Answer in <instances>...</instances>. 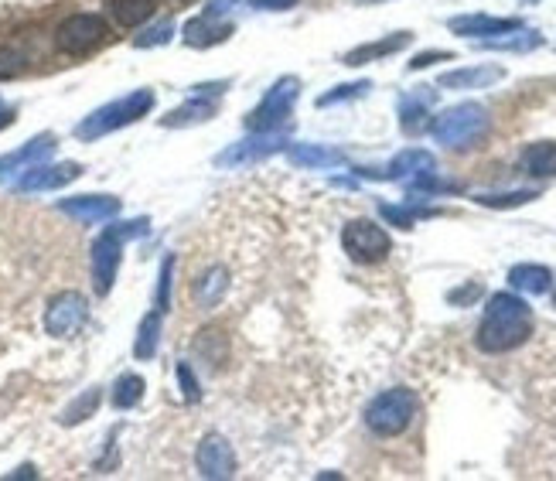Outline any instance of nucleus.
<instances>
[{
    "label": "nucleus",
    "mask_w": 556,
    "mask_h": 481,
    "mask_svg": "<svg viewBox=\"0 0 556 481\" xmlns=\"http://www.w3.org/2000/svg\"><path fill=\"white\" fill-rule=\"evenodd\" d=\"M533 335V308L516 294H492V301L485 304L481 325L475 335V345L488 355H502L529 342Z\"/></svg>",
    "instance_id": "nucleus-1"
},
{
    "label": "nucleus",
    "mask_w": 556,
    "mask_h": 481,
    "mask_svg": "<svg viewBox=\"0 0 556 481\" xmlns=\"http://www.w3.org/2000/svg\"><path fill=\"white\" fill-rule=\"evenodd\" d=\"M147 232V219H130V222H113L96 236L93 243V290L99 297H106L116 284V273H120L123 263V243L127 239H137Z\"/></svg>",
    "instance_id": "nucleus-2"
},
{
    "label": "nucleus",
    "mask_w": 556,
    "mask_h": 481,
    "mask_svg": "<svg viewBox=\"0 0 556 481\" xmlns=\"http://www.w3.org/2000/svg\"><path fill=\"white\" fill-rule=\"evenodd\" d=\"M154 103H157L154 89H134V93L113 99V103H106V106H99V110L89 113L76 127V137L79 140H99V137L113 134V130L130 127V123L144 120V116L154 110Z\"/></svg>",
    "instance_id": "nucleus-3"
},
{
    "label": "nucleus",
    "mask_w": 556,
    "mask_h": 481,
    "mask_svg": "<svg viewBox=\"0 0 556 481\" xmlns=\"http://www.w3.org/2000/svg\"><path fill=\"white\" fill-rule=\"evenodd\" d=\"M492 127V116L481 103H458L451 110H444L434 120V137L437 144L451 147V151H468Z\"/></svg>",
    "instance_id": "nucleus-4"
},
{
    "label": "nucleus",
    "mask_w": 556,
    "mask_h": 481,
    "mask_svg": "<svg viewBox=\"0 0 556 481\" xmlns=\"http://www.w3.org/2000/svg\"><path fill=\"white\" fill-rule=\"evenodd\" d=\"M417 406L420 403L413 389L406 386L386 389V393H379L376 400L365 406V427L376 437H400L413 424V417H417Z\"/></svg>",
    "instance_id": "nucleus-5"
},
{
    "label": "nucleus",
    "mask_w": 556,
    "mask_h": 481,
    "mask_svg": "<svg viewBox=\"0 0 556 481\" xmlns=\"http://www.w3.org/2000/svg\"><path fill=\"white\" fill-rule=\"evenodd\" d=\"M297 96H301V79L284 76L267 89V96L260 99V106L246 116V127L250 130H280L294 116Z\"/></svg>",
    "instance_id": "nucleus-6"
},
{
    "label": "nucleus",
    "mask_w": 556,
    "mask_h": 481,
    "mask_svg": "<svg viewBox=\"0 0 556 481\" xmlns=\"http://www.w3.org/2000/svg\"><path fill=\"white\" fill-rule=\"evenodd\" d=\"M106 38H110V28L99 14H72L55 28V45L65 55H89L106 45Z\"/></svg>",
    "instance_id": "nucleus-7"
},
{
    "label": "nucleus",
    "mask_w": 556,
    "mask_h": 481,
    "mask_svg": "<svg viewBox=\"0 0 556 481\" xmlns=\"http://www.w3.org/2000/svg\"><path fill=\"white\" fill-rule=\"evenodd\" d=\"M342 250L352 256L355 263H383L389 250H393V239L386 236L383 226L369 219H352L342 229Z\"/></svg>",
    "instance_id": "nucleus-8"
},
{
    "label": "nucleus",
    "mask_w": 556,
    "mask_h": 481,
    "mask_svg": "<svg viewBox=\"0 0 556 481\" xmlns=\"http://www.w3.org/2000/svg\"><path fill=\"white\" fill-rule=\"evenodd\" d=\"M89 318V304L79 290H62L48 301L45 308V331L52 338H72L79 335Z\"/></svg>",
    "instance_id": "nucleus-9"
},
{
    "label": "nucleus",
    "mask_w": 556,
    "mask_h": 481,
    "mask_svg": "<svg viewBox=\"0 0 556 481\" xmlns=\"http://www.w3.org/2000/svg\"><path fill=\"white\" fill-rule=\"evenodd\" d=\"M284 144H287V134H280V130H250V137L239 140V144H229L226 151L215 157V164H219V168L253 164V161H263V157L284 151Z\"/></svg>",
    "instance_id": "nucleus-10"
},
{
    "label": "nucleus",
    "mask_w": 556,
    "mask_h": 481,
    "mask_svg": "<svg viewBox=\"0 0 556 481\" xmlns=\"http://www.w3.org/2000/svg\"><path fill=\"white\" fill-rule=\"evenodd\" d=\"M195 468H198V475L209 481L236 478V468H239L236 451H232V444L222 434H205L195 451Z\"/></svg>",
    "instance_id": "nucleus-11"
},
{
    "label": "nucleus",
    "mask_w": 556,
    "mask_h": 481,
    "mask_svg": "<svg viewBox=\"0 0 556 481\" xmlns=\"http://www.w3.org/2000/svg\"><path fill=\"white\" fill-rule=\"evenodd\" d=\"M52 154H55V134H38V137H31L28 144L18 147V151L0 154V181L21 178L24 171H31L35 164L48 161Z\"/></svg>",
    "instance_id": "nucleus-12"
},
{
    "label": "nucleus",
    "mask_w": 556,
    "mask_h": 481,
    "mask_svg": "<svg viewBox=\"0 0 556 481\" xmlns=\"http://www.w3.org/2000/svg\"><path fill=\"white\" fill-rule=\"evenodd\" d=\"M79 174H82V164L76 161H62V164L41 161L18 178V192H58V188L72 185Z\"/></svg>",
    "instance_id": "nucleus-13"
},
{
    "label": "nucleus",
    "mask_w": 556,
    "mask_h": 481,
    "mask_svg": "<svg viewBox=\"0 0 556 481\" xmlns=\"http://www.w3.org/2000/svg\"><path fill=\"white\" fill-rule=\"evenodd\" d=\"M58 212H65L69 219L82 222V226H96V222H110L120 215V198L113 195H76L62 198Z\"/></svg>",
    "instance_id": "nucleus-14"
},
{
    "label": "nucleus",
    "mask_w": 556,
    "mask_h": 481,
    "mask_svg": "<svg viewBox=\"0 0 556 481\" xmlns=\"http://www.w3.org/2000/svg\"><path fill=\"white\" fill-rule=\"evenodd\" d=\"M447 28L461 38H492V35H505L512 28H522L519 18H492V14H461V18H451Z\"/></svg>",
    "instance_id": "nucleus-15"
},
{
    "label": "nucleus",
    "mask_w": 556,
    "mask_h": 481,
    "mask_svg": "<svg viewBox=\"0 0 556 481\" xmlns=\"http://www.w3.org/2000/svg\"><path fill=\"white\" fill-rule=\"evenodd\" d=\"M437 171V157L430 151H423V147H406V151H400L389 161L386 168V178L393 181H417V178H427V174Z\"/></svg>",
    "instance_id": "nucleus-16"
},
{
    "label": "nucleus",
    "mask_w": 556,
    "mask_h": 481,
    "mask_svg": "<svg viewBox=\"0 0 556 481\" xmlns=\"http://www.w3.org/2000/svg\"><path fill=\"white\" fill-rule=\"evenodd\" d=\"M229 287H232V280H229V270L226 267H209V270H202L195 277V284H192V301L198 304L202 311H209V308H219L222 304V297L229 294Z\"/></svg>",
    "instance_id": "nucleus-17"
},
{
    "label": "nucleus",
    "mask_w": 556,
    "mask_h": 481,
    "mask_svg": "<svg viewBox=\"0 0 556 481\" xmlns=\"http://www.w3.org/2000/svg\"><path fill=\"white\" fill-rule=\"evenodd\" d=\"M229 35H232V24L212 18V14H202V18L185 21V28H181V41H185V45H192V48L222 45Z\"/></svg>",
    "instance_id": "nucleus-18"
},
{
    "label": "nucleus",
    "mask_w": 556,
    "mask_h": 481,
    "mask_svg": "<svg viewBox=\"0 0 556 481\" xmlns=\"http://www.w3.org/2000/svg\"><path fill=\"white\" fill-rule=\"evenodd\" d=\"M499 79H505L502 65H475V69L444 72V76L437 79V86L441 89H488V86H495Z\"/></svg>",
    "instance_id": "nucleus-19"
},
{
    "label": "nucleus",
    "mask_w": 556,
    "mask_h": 481,
    "mask_svg": "<svg viewBox=\"0 0 556 481\" xmlns=\"http://www.w3.org/2000/svg\"><path fill=\"white\" fill-rule=\"evenodd\" d=\"M410 41H413L410 31H396V35H389V38H379V41H369V45L352 48V52L345 55V65H352V69H355V65L379 62V58H389V55L403 52Z\"/></svg>",
    "instance_id": "nucleus-20"
},
{
    "label": "nucleus",
    "mask_w": 556,
    "mask_h": 481,
    "mask_svg": "<svg viewBox=\"0 0 556 481\" xmlns=\"http://www.w3.org/2000/svg\"><path fill=\"white\" fill-rule=\"evenodd\" d=\"M481 48H492V52H533V48L543 45V35L533 28H512L505 35H492V38H481Z\"/></svg>",
    "instance_id": "nucleus-21"
},
{
    "label": "nucleus",
    "mask_w": 556,
    "mask_h": 481,
    "mask_svg": "<svg viewBox=\"0 0 556 481\" xmlns=\"http://www.w3.org/2000/svg\"><path fill=\"white\" fill-rule=\"evenodd\" d=\"M215 110H219V99L192 96L185 106H178V110H171L168 116H164V127H195V123L212 120Z\"/></svg>",
    "instance_id": "nucleus-22"
},
{
    "label": "nucleus",
    "mask_w": 556,
    "mask_h": 481,
    "mask_svg": "<svg viewBox=\"0 0 556 481\" xmlns=\"http://www.w3.org/2000/svg\"><path fill=\"white\" fill-rule=\"evenodd\" d=\"M522 171L533 178H553L556 174V140H536L522 151Z\"/></svg>",
    "instance_id": "nucleus-23"
},
{
    "label": "nucleus",
    "mask_w": 556,
    "mask_h": 481,
    "mask_svg": "<svg viewBox=\"0 0 556 481\" xmlns=\"http://www.w3.org/2000/svg\"><path fill=\"white\" fill-rule=\"evenodd\" d=\"M287 154L297 168H338V164H345L342 151H335V147H321V144H294Z\"/></svg>",
    "instance_id": "nucleus-24"
},
{
    "label": "nucleus",
    "mask_w": 556,
    "mask_h": 481,
    "mask_svg": "<svg viewBox=\"0 0 556 481\" xmlns=\"http://www.w3.org/2000/svg\"><path fill=\"white\" fill-rule=\"evenodd\" d=\"M509 284L522 290V294H546V290L553 287V273L546 267H539V263H519V267L509 270Z\"/></svg>",
    "instance_id": "nucleus-25"
},
{
    "label": "nucleus",
    "mask_w": 556,
    "mask_h": 481,
    "mask_svg": "<svg viewBox=\"0 0 556 481\" xmlns=\"http://www.w3.org/2000/svg\"><path fill=\"white\" fill-rule=\"evenodd\" d=\"M99 403H103V389H99V386L82 389L76 400H72V403L62 410L58 424H62V427H76V424H82V420H89V417H93V413L99 410Z\"/></svg>",
    "instance_id": "nucleus-26"
},
{
    "label": "nucleus",
    "mask_w": 556,
    "mask_h": 481,
    "mask_svg": "<svg viewBox=\"0 0 556 481\" xmlns=\"http://www.w3.org/2000/svg\"><path fill=\"white\" fill-rule=\"evenodd\" d=\"M157 345H161V311H151V314H144V321H140V328H137L134 355L140 362L154 359Z\"/></svg>",
    "instance_id": "nucleus-27"
},
{
    "label": "nucleus",
    "mask_w": 556,
    "mask_h": 481,
    "mask_svg": "<svg viewBox=\"0 0 556 481\" xmlns=\"http://www.w3.org/2000/svg\"><path fill=\"white\" fill-rule=\"evenodd\" d=\"M144 376H137V372H123L120 379L113 383V406L116 410H134V406L144 400Z\"/></svg>",
    "instance_id": "nucleus-28"
},
{
    "label": "nucleus",
    "mask_w": 556,
    "mask_h": 481,
    "mask_svg": "<svg viewBox=\"0 0 556 481\" xmlns=\"http://www.w3.org/2000/svg\"><path fill=\"white\" fill-rule=\"evenodd\" d=\"M110 14L123 28H137L154 14V0H110Z\"/></svg>",
    "instance_id": "nucleus-29"
},
{
    "label": "nucleus",
    "mask_w": 556,
    "mask_h": 481,
    "mask_svg": "<svg viewBox=\"0 0 556 481\" xmlns=\"http://www.w3.org/2000/svg\"><path fill=\"white\" fill-rule=\"evenodd\" d=\"M372 89L369 79H359V82H345V86H335L331 93L318 96V106H335V103H348V99H359Z\"/></svg>",
    "instance_id": "nucleus-30"
},
{
    "label": "nucleus",
    "mask_w": 556,
    "mask_h": 481,
    "mask_svg": "<svg viewBox=\"0 0 556 481\" xmlns=\"http://www.w3.org/2000/svg\"><path fill=\"white\" fill-rule=\"evenodd\" d=\"M400 123H403L406 134H420V130L427 127V106H423L420 99H403Z\"/></svg>",
    "instance_id": "nucleus-31"
},
{
    "label": "nucleus",
    "mask_w": 556,
    "mask_h": 481,
    "mask_svg": "<svg viewBox=\"0 0 556 481\" xmlns=\"http://www.w3.org/2000/svg\"><path fill=\"white\" fill-rule=\"evenodd\" d=\"M539 198L533 188H522V192H509V195H478V205H488V209H516V205H526Z\"/></svg>",
    "instance_id": "nucleus-32"
},
{
    "label": "nucleus",
    "mask_w": 556,
    "mask_h": 481,
    "mask_svg": "<svg viewBox=\"0 0 556 481\" xmlns=\"http://www.w3.org/2000/svg\"><path fill=\"white\" fill-rule=\"evenodd\" d=\"M174 267H178V260L174 256H164V263H161V277H157V311H168V304H171V287H174Z\"/></svg>",
    "instance_id": "nucleus-33"
},
{
    "label": "nucleus",
    "mask_w": 556,
    "mask_h": 481,
    "mask_svg": "<svg viewBox=\"0 0 556 481\" xmlns=\"http://www.w3.org/2000/svg\"><path fill=\"white\" fill-rule=\"evenodd\" d=\"M379 212H383V219H389L393 226H400V229H413V222L417 219L437 215L434 209H396V205H379Z\"/></svg>",
    "instance_id": "nucleus-34"
},
{
    "label": "nucleus",
    "mask_w": 556,
    "mask_h": 481,
    "mask_svg": "<svg viewBox=\"0 0 556 481\" xmlns=\"http://www.w3.org/2000/svg\"><path fill=\"white\" fill-rule=\"evenodd\" d=\"M171 38H174V21H157L154 28H147L144 35L134 38V45L137 48H161V45H168Z\"/></svg>",
    "instance_id": "nucleus-35"
},
{
    "label": "nucleus",
    "mask_w": 556,
    "mask_h": 481,
    "mask_svg": "<svg viewBox=\"0 0 556 481\" xmlns=\"http://www.w3.org/2000/svg\"><path fill=\"white\" fill-rule=\"evenodd\" d=\"M21 69H24V58H21L18 48L0 45V82H7V79L21 76Z\"/></svg>",
    "instance_id": "nucleus-36"
},
{
    "label": "nucleus",
    "mask_w": 556,
    "mask_h": 481,
    "mask_svg": "<svg viewBox=\"0 0 556 481\" xmlns=\"http://www.w3.org/2000/svg\"><path fill=\"white\" fill-rule=\"evenodd\" d=\"M178 386H181V396H185L188 403H198L202 400V386H198V379H195V372L188 362H178Z\"/></svg>",
    "instance_id": "nucleus-37"
},
{
    "label": "nucleus",
    "mask_w": 556,
    "mask_h": 481,
    "mask_svg": "<svg viewBox=\"0 0 556 481\" xmlns=\"http://www.w3.org/2000/svg\"><path fill=\"white\" fill-rule=\"evenodd\" d=\"M451 52H420V55H413V62H410V69L413 72H420V69H427V65H434V62H451Z\"/></svg>",
    "instance_id": "nucleus-38"
},
{
    "label": "nucleus",
    "mask_w": 556,
    "mask_h": 481,
    "mask_svg": "<svg viewBox=\"0 0 556 481\" xmlns=\"http://www.w3.org/2000/svg\"><path fill=\"white\" fill-rule=\"evenodd\" d=\"M236 4L239 0H205V14H212V18H226Z\"/></svg>",
    "instance_id": "nucleus-39"
},
{
    "label": "nucleus",
    "mask_w": 556,
    "mask_h": 481,
    "mask_svg": "<svg viewBox=\"0 0 556 481\" xmlns=\"http://www.w3.org/2000/svg\"><path fill=\"white\" fill-rule=\"evenodd\" d=\"M478 294H481V287L471 284V287H464V290H451V294H447V301H451V304H468V301H475Z\"/></svg>",
    "instance_id": "nucleus-40"
},
{
    "label": "nucleus",
    "mask_w": 556,
    "mask_h": 481,
    "mask_svg": "<svg viewBox=\"0 0 556 481\" xmlns=\"http://www.w3.org/2000/svg\"><path fill=\"white\" fill-rule=\"evenodd\" d=\"M253 7H260V11H290V7H297V0H253Z\"/></svg>",
    "instance_id": "nucleus-41"
},
{
    "label": "nucleus",
    "mask_w": 556,
    "mask_h": 481,
    "mask_svg": "<svg viewBox=\"0 0 556 481\" xmlns=\"http://www.w3.org/2000/svg\"><path fill=\"white\" fill-rule=\"evenodd\" d=\"M11 123H14V106H7L4 99H0V130L11 127Z\"/></svg>",
    "instance_id": "nucleus-42"
},
{
    "label": "nucleus",
    "mask_w": 556,
    "mask_h": 481,
    "mask_svg": "<svg viewBox=\"0 0 556 481\" xmlns=\"http://www.w3.org/2000/svg\"><path fill=\"white\" fill-rule=\"evenodd\" d=\"M7 478H38V471H35V464H21V468L11 471Z\"/></svg>",
    "instance_id": "nucleus-43"
},
{
    "label": "nucleus",
    "mask_w": 556,
    "mask_h": 481,
    "mask_svg": "<svg viewBox=\"0 0 556 481\" xmlns=\"http://www.w3.org/2000/svg\"><path fill=\"white\" fill-rule=\"evenodd\" d=\"M526 4H536V0H526Z\"/></svg>",
    "instance_id": "nucleus-44"
}]
</instances>
